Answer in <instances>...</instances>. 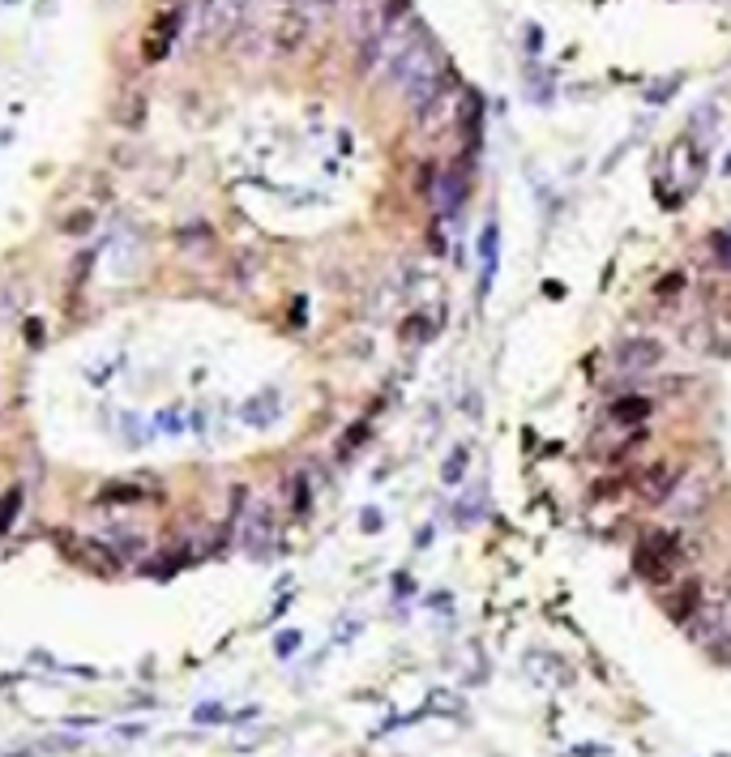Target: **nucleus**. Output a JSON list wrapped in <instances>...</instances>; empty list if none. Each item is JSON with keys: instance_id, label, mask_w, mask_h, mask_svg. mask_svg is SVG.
<instances>
[{"instance_id": "nucleus-11", "label": "nucleus", "mask_w": 731, "mask_h": 757, "mask_svg": "<svg viewBox=\"0 0 731 757\" xmlns=\"http://www.w3.org/2000/svg\"><path fill=\"white\" fill-rule=\"evenodd\" d=\"M18 501H22V492H9V497L0 501V531H4V526H9V519L18 514Z\"/></svg>"}, {"instance_id": "nucleus-1", "label": "nucleus", "mask_w": 731, "mask_h": 757, "mask_svg": "<svg viewBox=\"0 0 731 757\" xmlns=\"http://www.w3.org/2000/svg\"><path fill=\"white\" fill-rule=\"evenodd\" d=\"M56 553L69 560L81 574H95V578H112L120 574V557L103 539H90V535H74V531H60L56 535Z\"/></svg>"}, {"instance_id": "nucleus-3", "label": "nucleus", "mask_w": 731, "mask_h": 757, "mask_svg": "<svg viewBox=\"0 0 731 757\" xmlns=\"http://www.w3.org/2000/svg\"><path fill=\"white\" fill-rule=\"evenodd\" d=\"M680 479H685V471H676L672 463H654L646 471H638V497L651 505H667V497L676 492Z\"/></svg>"}, {"instance_id": "nucleus-4", "label": "nucleus", "mask_w": 731, "mask_h": 757, "mask_svg": "<svg viewBox=\"0 0 731 757\" xmlns=\"http://www.w3.org/2000/svg\"><path fill=\"white\" fill-rule=\"evenodd\" d=\"M176 22H180V13H176V9H171V13H158V18L151 22V31H146V40H142V56H146V65H158V60L171 52Z\"/></svg>"}, {"instance_id": "nucleus-5", "label": "nucleus", "mask_w": 731, "mask_h": 757, "mask_svg": "<svg viewBox=\"0 0 731 757\" xmlns=\"http://www.w3.org/2000/svg\"><path fill=\"white\" fill-rule=\"evenodd\" d=\"M616 359L629 372H651V368H658V359H663V343H654V338H629V343L616 347Z\"/></svg>"}, {"instance_id": "nucleus-7", "label": "nucleus", "mask_w": 731, "mask_h": 757, "mask_svg": "<svg viewBox=\"0 0 731 757\" xmlns=\"http://www.w3.org/2000/svg\"><path fill=\"white\" fill-rule=\"evenodd\" d=\"M269 535H274V514H269L266 505H253V514L244 522V548H248V553L266 548Z\"/></svg>"}, {"instance_id": "nucleus-10", "label": "nucleus", "mask_w": 731, "mask_h": 757, "mask_svg": "<svg viewBox=\"0 0 731 757\" xmlns=\"http://www.w3.org/2000/svg\"><path fill=\"white\" fill-rule=\"evenodd\" d=\"M142 112H146V103H142V94H133V99L120 108V124H142Z\"/></svg>"}, {"instance_id": "nucleus-12", "label": "nucleus", "mask_w": 731, "mask_h": 757, "mask_svg": "<svg viewBox=\"0 0 731 757\" xmlns=\"http://www.w3.org/2000/svg\"><path fill=\"white\" fill-rule=\"evenodd\" d=\"M359 445H364V424H359V428H351V433H346V445H343V454H351V449H359Z\"/></svg>"}, {"instance_id": "nucleus-13", "label": "nucleus", "mask_w": 731, "mask_h": 757, "mask_svg": "<svg viewBox=\"0 0 731 757\" xmlns=\"http://www.w3.org/2000/svg\"><path fill=\"white\" fill-rule=\"evenodd\" d=\"M680 291V275H672L667 282H658V296H676Z\"/></svg>"}, {"instance_id": "nucleus-8", "label": "nucleus", "mask_w": 731, "mask_h": 757, "mask_svg": "<svg viewBox=\"0 0 731 757\" xmlns=\"http://www.w3.org/2000/svg\"><path fill=\"white\" fill-rule=\"evenodd\" d=\"M651 411H654V407L642 399V394H624V399L612 402V420H616V424H642Z\"/></svg>"}, {"instance_id": "nucleus-2", "label": "nucleus", "mask_w": 731, "mask_h": 757, "mask_svg": "<svg viewBox=\"0 0 731 757\" xmlns=\"http://www.w3.org/2000/svg\"><path fill=\"white\" fill-rule=\"evenodd\" d=\"M269 40H274L278 52H300V43L308 40V13H304V4H300V0L278 4V18H274Z\"/></svg>"}, {"instance_id": "nucleus-6", "label": "nucleus", "mask_w": 731, "mask_h": 757, "mask_svg": "<svg viewBox=\"0 0 731 757\" xmlns=\"http://www.w3.org/2000/svg\"><path fill=\"white\" fill-rule=\"evenodd\" d=\"M701 582L697 578H689V582H680L672 595H667V616L676 621V625H685V621H693L697 616V608H701Z\"/></svg>"}, {"instance_id": "nucleus-9", "label": "nucleus", "mask_w": 731, "mask_h": 757, "mask_svg": "<svg viewBox=\"0 0 731 757\" xmlns=\"http://www.w3.org/2000/svg\"><path fill=\"white\" fill-rule=\"evenodd\" d=\"M146 492L137 488V483H108L103 492H99V505H137Z\"/></svg>"}]
</instances>
